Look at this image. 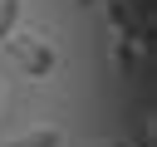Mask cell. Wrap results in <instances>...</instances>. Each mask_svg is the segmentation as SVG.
<instances>
[{
    "label": "cell",
    "mask_w": 157,
    "mask_h": 147,
    "mask_svg": "<svg viewBox=\"0 0 157 147\" xmlns=\"http://www.w3.org/2000/svg\"><path fill=\"white\" fill-rule=\"evenodd\" d=\"M78 5H93V0H78Z\"/></svg>",
    "instance_id": "cell-5"
},
{
    "label": "cell",
    "mask_w": 157,
    "mask_h": 147,
    "mask_svg": "<svg viewBox=\"0 0 157 147\" xmlns=\"http://www.w3.org/2000/svg\"><path fill=\"white\" fill-rule=\"evenodd\" d=\"M0 44L10 49L15 69H25L29 78H49V74L59 69V54H54V44H49L44 34H34V29H10Z\"/></svg>",
    "instance_id": "cell-1"
},
{
    "label": "cell",
    "mask_w": 157,
    "mask_h": 147,
    "mask_svg": "<svg viewBox=\"0 0 157 147\" xmlns=\"http://www.w3.org/2000/svg\"><path fill=\"white\" fill-rule=\"evenodd\" d=\"M20 10H25V0H0V39L20 24Z\"/></svg>",
    "instance_id": "cell-3"
},
{
    "label": "cell",
    "mask_w": 157,
    "mask_h": 147,
    "mask_svg": "<svg viewBox=\"0 0 157 147\" xmlns=\"http://www.w3.org/2000/svg\"><path fill=\"white\" fill-rule=\"evenodd\" d=\"M64 142V132L54 127V123H39V127H25V132H15L5 147H59Z\"/></svg>",
    "instance_id": "cell-2"
},
{
    "label": "cell",
    "mask_w": 157,
    "mask_h": 147,
    "mask_svg": "<svg viewBox=\"0 0 157 147\" xmlns=\"http://www.w3.org/2000/svg\"><path fill=\"white\" fill-rule=\"evenodd\" d=\"M113 59H118V64L128 69V64H132V44H128V39H118V49H113Z\"/></svg>",
    "instance_id": "cell-4"
}]
</instances>
